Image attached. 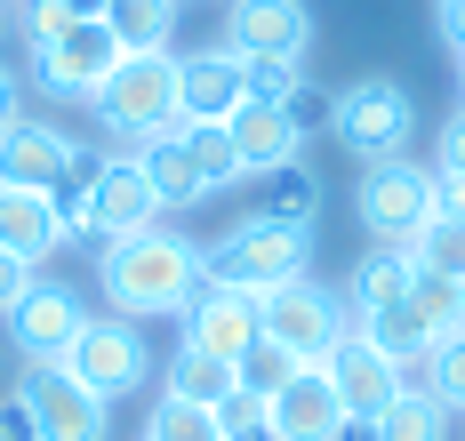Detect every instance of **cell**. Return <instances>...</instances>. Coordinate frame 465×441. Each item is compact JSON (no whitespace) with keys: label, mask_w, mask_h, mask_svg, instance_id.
<instances>
[{"label":"cell","mask_w":465,"mask_h":441,"mask_svg":"<svg viewBox=\"0 0 465 441\" xmlns=\"http://www.w3.org/2000/svg\"><path fill=\"white\" fill-rule=\"evenodd\" d=\"M209 281L201 249L169 225H144V233H121V241L96 249V289L121 321H161V313H185Z\"/></svg>","instance_id":"obj_1"},{"label":"cell","mask_w":465,"mask_h":441,"mask_svg":"<svg viewBox=\"0 0 465 441\" xmlns=\"http://www.w3.org/2000/svg\"><path fill=\"white\" fill-rule=\"evenodd\" d=\"M64 241H121V233H144V225H161V201L144 185L137 152H89L73 177H64Z\"/></svg>","instance_id":"obj_2"},{"label":"cell","mask_w":465,"mask_h":441,"mask_svg":"<svg viewBox=\"0 0 465 441\" xmlns=\"http://www.w3.org/2000/svg\"><path fill=\"white\" fill-rule=\"evenodd\" d=\"M96 121H104V137L113 145H153V137H169L177 129V49H144V56H121L113 64V81L96 89L89 104Z\"/></svg>","instance_id":"obj_3"},{"label":"cell","mask_w":465,"mask_h":441,"mask_svg":"<svg viewBox=\"0 0 465 441\" xmlns=\"http://www.w3.org/2000/svg\"><path fill=\"white\" fill-rule=\"evenodd\" d=\"M201 265H209V281H225V289L265 297V289H281V281H305V273H313V233H305V225H273V217H232L225 241L201 249Z\"/></svg>","instance_id":"obj_4"},{"label":"cell","mask_w":465,"mask_h":441,"mask_svg":"<svg viewBox=\"0 0 465 441\" xmlns=\"http://www.w3.org/2000/svg\"><path fill=\"white\" fill-rule=\"evenodd\" d=\"M121 41H113V24L104 16H73L64 33H48L25 49V89L33 97H56V104H96V89L113 81V64H121Z\"/></svg>","instance_id":"obj_5"},{"label":"cell","mask_w":465,"mask_h":441,"mask_svg":"<svg viewBox=\"0 0 465 441\" xmlns=\"http://www.w3.org/2000/svg\"><path fill=\"white\" fill-rule=\"evenodd\" d=\"M8 417L25 426V441H104L113 434V409L64 361H25L16 393H8Z\"/></svg>","instance_id":"obj_6"},{"label":"cell","mask_w":465,"mask_h":441,"mask_svg":"<svg viewBox=\"0 0 465 441\" xmlns=\"http://www.w3.org/2000/svg\"><path fill=\"white\" fill-rule=\"evenodd\" d=\"M353 217L377 233V249H410L433 217V169L393 152V161H370L361 185H353Z\"/></svg>","instance_id":"obj_7"},{"label":"cell","mask_w":465,"mask_h":441,"mask_svg":"<svg viewBox=\"0 0 465 441\" xmlns=\"http://www.w3.org/2000/svg\"><path fill=\"white\" fill-rule=\"evenodd\" d=\"M329 129H337V145L361 152V169L370 161H393V152H410V137H418V104H410V89L401 81H353V89H337V104H329Z\"/></svg>","instance_id":"obj_8"},{"label":"cell","mask_w":465,"mask_h":441,"mask_svg":"<svg viewBox=\"0 0 465 441\" xmlns=\"http://www.w3.org/2000/svg\"><path fill=\"white\" fill-rule=\"evenodd\" d=\"M257 329H265L273 345H289L297 361H329V345L353 329V305L305 273V281H281V289L257 297Z\"/></svg>","instance_id":"obj_9"},{"label":"cell","mask_w":465,"mask_h":441,"mask_svg":"<svg viewBox=\"0 0 465 441\" xmlns=\"http://www.w3.org/2000/svg\"><path fill=\"white\" fill-rule=\"evenodd\" d=\"M64 369H73V377H81V386L113 409V401L144 393L153 353H144V329H137V321H121V313H89V329H81V338H73V353H64Z\"/></svg>","instance_id":"obj_10"},{"label":"cell","mask_w":465,"mask_h":441,"mask_svg":"<svg viewBox=\"0 0 465 441\" xmlns=\"http://www.w3.org/2000/svg\"><path fill=\"white\" fill-rule=\"evenodd\" d=\"M89 161V145L64 129V121H41V113H25V121H8L0 129V185H33V193H64V177Z\"/></svg>","instance_id":"obj_11"},{"label":"cell","mask_w":465,"mask_h":441,"mask_svg":"<svg viewBox=\"0 0 465 441\" xmlns=\"http://www.w3.org/2000/svg\"><path fill=\"white\" fill-rule=\"evenodd\" d=\"M225 49L241 64H305L313 8L305 0H232L225 8Z\"/></svg>","instance_id":"obj_12"},{"label":"cell","mask_w":465,"mask_h":441,"mask_svg":"<svg viewBox=\"0 0 465 441\" xmlns=\"http://www.w3.org/2000/svg\"><path fill=\"white\" fill-rule=\"evenodd\" d=\"M322 369H329V386H337V401H345V417H353V426L385 417V409L410 393V369H401L393 353H377L370 338H353V329L329 345V361H322Z\"/></svg>","instance_id":"obj_13"},{"label":"cell","mask_w":465,"mask_h":441,"mask_svg":"<svg viewBox=\"0 0 465 441\" xmlns=\"http://www.w3.org/2000/svg\"><path fill=\"white\" fill-rule=\"evenodd\" d=\"M241 104H249V64H241L225 41L177 56V121H193V129H225Z\"/></svg>","instance_id":"obj_14"},{"label":"cell","mask_w":465,"mask_h":441,"mask_svg":"<svg viewBox=\"0 0 465 441\" xmlns=\"http://www.w3.org/2000/svg\"><path fill=\"white\" fill-rule=\"evenodd\" d=\"M81 329H89V305H81L73 281H33L25 305L8 313V345H16L25 361H64Z\"/></svg>","instance_id":"obj_15"},{"label":"cell","mask_w":465,"mask_h":441,"mask_svg":"<svg viewBox=\"0 0 465 441\" xmlns=\"http://www.w3.org/2000/svg\"><path fill=\"white\" fill-rule=\"evenodd\" d=\"M345 426H353V417H345V401H337L322 361H305V369L265 401V434L273 441H345Z\"/></svg>","instance_id":"obj_16"},{"label":"cell","mask_w":465,"mask_h":441,"mask_svg":"<svg viewBox=\"0 0 465 441\" xmlns=\"http://www.w3.org/2000/svg\"><path fill=\"white\" fill-rule=\"evenodd\" d=\"M177 321H185V338H177V345H201V353H217V361H241L249 345L265 338V329H257V297L225 289V281H201V297H193Z\"/></svg>","instance_id":"obj_17"},{"label":"cell","mask_w":465,"mask_h":441,"mask_svg":"<svg viewBox=\"0 0 465 441\" xmlns=\"http://www.w3.org/2000/svg\"><path fill=\"white\" fill-rule=\"evenodd\" d=\"M225 137H232V152H241V169H249V177L305 161V129H297V113H289V104H257V97H249V104L225 121Z\"/></svg>","instance_id":"obj_18"},{"label":"cell","mask_w":465,"mask_h":441,"mask_svg":"<svg viewBox=\"0 0 465 441\" xmlns=\"http://www.w3.org/2000/svg\"><path fill=\"white\" fill-rule=\"evenodd\" d=\"M0 249L25 265H48L64 249V201L33 193V185H0Z\"/></svg>","instance_id":"obj_19"},{"label":"cell","mask_w":465,"mask_h":441,"mask_svg":"<svg viewBox=\"0 0 465 441\" xmlns=\"http://www.w3.org/2000/svg\"><path fill=\"white\" fill-rule=\"evenodd\" d=\"M137 169H144V185H153V201H161V209H193V201H217V193H209V177L193 169V152H185V121H177L169 137L137 145Z\"/></svg>","instance_id":"obj_20"},{"label":"cell","mask_w":465,"mask_h":441,"mask_svg":"<svg viewBox=\"0 0 465 441\" xmlns=\"http://www.w3.org/2000/svg\"><path fill=\"white\" fill-rule=\"evenodd\" d=\"M249 217H273V225H305L313 233V217H322V169L289 161V169L249 177Z\"/></svg>","instance_id":"obj_21"},{"label":"cell","mask_w":465,"mask_h":441,"mask_svg":"<svg viewBox=\"0 0 465 441\" xmlns=\"http://www.w3.org/2000/svg\"><path fill=\"white\" fill-rule=\"evenodd\" d=\"M353 338H370L377 353H393L401 369H418L425 353H433V329H425V313L410 297H393V305H377V313H353Z\"/></svg>","instance_id":"obj_22"},{"label":"cell","mask_w":465,"mask_h":441,"mask_svg":"<svg viewBox=\"0 0 465 441\" xmlns=\"http://www.w3.org/2000/svg\"><path fill=\"white\" fill-rule=\"evenodd\" d=\"M345 441H450V409L433 401L425 386H410L385 417H370V426H345Z\"/></svg>","instance_id":"obj_23"},{"label":"cell","mask_w":465,"mask_h":441,"mask_svg":"<svg viewBox=\"0 0 465 441\" xmlns=\"http://www.w3.org/2000/svg\"><path fill=\"white\" fill-rule=\"evenodd\" d=\"M161 393H185V401H201V409H225L232 393H241V361H217V353H201V345H177Z\"/></svg>","instance_id":"obj_24"},{"label":"cell","mask_w":465,"mask_h":441,"mask_svg":"<svg viewBox=\"0 0 465 441\" xmlns=\"http://www.w3.org/2000/svg\"><path fill=\"white\" fill-rule=\"evenodd\" d=\"M177 8H185V0H113L104 24H113V41L129 56H144V49H169V41H177Z\"/></svg>","instance_id":"obj_25"},{"label":"cell","mask_w":465,"mask_h":441,"mask_svg":"<svg viewBox=\"0 0 465 441\" xmlns=\"http://www.w3.org/2000/svg\"><path fill=\"white\" fill-rule=\"evenodd\" d=\"M418 281V265H410V249H370L361 265H353V313H377V305H393V297H410Z\"/></svg>","instance_id":"obj_26"},{"label":"cell","mask_w":465,"mask_h":441,"mask_svg":"<svg viewBox=\"0 0 465 441\" xmlns=\"http://www.w3.org/2000/svg\"><path fill=\"white\" fill-rule=\"evenodd\" d=\"M144 441H225V417L201 409V401H185V393H161L144 409Z\"/></svg>","instance_id":"obj_27"},{"label":"cell","mask_w":465,"mask_h":441,"mask_svg":"<svg viewBox=\"0 0 465 441\" xmlns=\"http://www.w3.org/2000/svg\"><path fill=\"white\" fill-rule=\"evenodd\" d=\"M410 265L465 289V217H425V233L410 241Z\"/></svg>","instance_id":"obj_28"},{"label":"cell","mask_w":465,"mask_h":441,"mask_svg":"<svg viewBox=\"0 0 465 441\" xmlns=\"http://www.w3.org/2000/svg\"><path fill=\"white\" fill-rule=\"evenodd\" d=\"M185 152H193V169L209 177V193H232V185H249V169H241V152H232L225 129H193V121H185Z\"/></svg>","instance_id":"obj_29"},{"label":"cell","mask_w":465,"mask_h":441,"mask_svg":"<svg viewBox=\"0 0 465 441\" xmlns=\"http://www.w3.org/2000/svg\"><path fill=\"white\" fill-rule=\"evenodd\" d=\"M418 369H425V393H433L441 409H465V329L433 338V353H425Z\"/></svg>","instance_id":"obj_30"},{"label":"cell","mask_w":465,"mask_h":441,"mask_svg":"<svg viewBox=\"0 0 465 441\" xmlns=\"http://www.w3.org/2000/svg\"><path fill=\"white\" fill-rule=\"evenodd\" d=\"M297 369H305V361H297V353H289V345H273V338H257V345H249V353H241V393H257V401H273V393L289 386V377H297Z\"/></svg>","instance_id":"obj_31"},{"label":"cell","mask_w":465,"mask_h":441,"mask_svg":"<svg viewBox=\"0 0 465 441\" xmlns=\"http://www.w3.org/2000/svg\"><path fill=\"white\" fill-rule=\"evenodd\" d=\"M0 24L33 49V41H48V33H64V24H73V8H64V0H0Z\"/></svg>","instance_id":"obj_32"},{"label":"cell","mask_w":465,"mask_h":441,"mask_svg":"<svg viewBox=\"0 0 465 441\" xmlns=\"http://www.w3.org/2000/svg\"><path fill=\"white\" fill-rule=\"evenodd\" d=\"M410 305L425 313V329H433V338H450V329H458V313H465V289H458V281H441V273H418V281H410Z\"/></svg>","instance_id":"obj_33"},{"label":"cell","mask_w":465,"mask_h":441,"mask_svg":"<svg viewBox=\"0 0 465 441\" xmlns=\"http://www.w3.org/2000/svg\"><path fill=\"white\" fill-rule=\"evenodd\" d=\"M217 417H225V441H273V434H265V401H257V393H232Z\"/></svg>","instance_id":"obj_34"},{"label":"cell","mask_w":465,"mask_h":441,"mask_svg":"<svg viewBox=\"0 0 465 441\" xmlns=\"http://www.w3.org/2000/svg\"><path fill=\"white\" fill-rule=\"evenodd\" d=\"M33 281H41V265H25V257H8V249H0V321L25 305V289H33Z\"/></svg>","instance_id":"obj_35"},{"label":"cell","mask_w":465,"mask_h":441,"mask_svg":"<svg viewBox=\"0 0 465 441\" xmlns=\"http://www.w3.org/2000/svg\"><path fill=\"white\" fill-rule=\"evenodd\" d=\"M433 169L441 177H465V104L441 121V137H433Z\"/></svg>","instance_id":"obj_36"},{"label":"cell","mask_w":465,"mask_h":441,"mask_svg":"<svg viewBox=\"0 0 465 441\" xmlns=\"http://www.w3.org/2000/svg\"><path fill=\"white\" fill-rule=\"evenodd\" d=\"M25 97H33V89H25V73L0 56V129H8V121H25Z\"/></svg>","instance_id":"obj_37"},{"label":"cell","mask_w":465,"mask_h":441,"mask_svg":"<svg viewBox=\"0 0 465 441\" xmlns=\"http://www.w3.org/2000/svg\"><path fill=\"white\" fill-rule=\"evenodd\" d=\"M441 41L465 56V0H441Z\"/></svg>","instance_id":"obj_38"},{"label":"cell","mask_w":465,"mask_h":441,"mask_svg":"<svg viewBox=\"0 0 465 441\" xmlns=\"http://www.w3.org/2000/svg\"><path fill=\"white\" fill-rule=\"evenodd\" d=\"M64 8H73V16H104L113 0H64Z\"/></svg>","instance_id":"obj_39"},{"label":"cell","mask_w":465,"mask_h":441,"mask_svg":"<svg viewBox=\"0 0 465 441\" xmlns=\"http://www.w3.org/2000/svg\"><path fill=\"white\" fill-rule=\"evenodd\" d=\"M0 441H25V426H16V417H8V409H0Z\"/></svg>","instance_id":"obj_40"},{"label":"cell","mask_w":465,"mask_h":441,"mask_svg":"<svg viewBox=\"0 0 465 441\" xmlns=\"http://www.w3.org/2000/svg\"><path fill=\"white\" fill-rule=\"evenodd\" d=\"M458 89H465V56H458Z\"/></svg>","instance_id":"obj_41"},{"label":"cell","mask_w":465,"mask_h":441,"mask_svg":"<svg viewBox=\"0 0 465 441\" xmlns=\"http://www.w3.org/2000/svg\"><path fill=\"white\" fill-rule=\"evenodd\" d=\"M0 41H8V24H0Z\"/></svg>","instance_id":"obj_42"},{"label":"cell","mask_w":465,"mask_h":441,"mask_svg":"<svg viewBox=\"0 0 465 441\" xmlns=\"http://www.w3.org/2000/svg\"><path fill=\"white\" fill-rule=\"evenodd\" d=\"M458 329H465V313H458Z\"/></svg>","instance_id":"obj_43"}]
</instances>
